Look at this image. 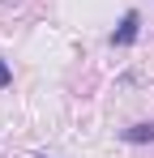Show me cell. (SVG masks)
I'll return each mask as SVG.
<instances>
[{
    "mask_svg": "<svg viewBox=\"0 0 154 158\" xmlns=\"http://www.w3.org/2000/svg\"><path fill=\"white\" fill-rule=\"evenodd\" d=\"M128 145H146V141H154V124H133V128H124L120 132Z\"/></svg>",
    "mask_w": 154,
    "mask_h": 158,
    "instance_id": "2",
    "label": "cell"
},
{
    "mask_svg": "<svg viewBox=\"0 0 154 158\" xmlns=\"http://www.w3.org/2000/svg\"><path fill=\"white\" fill-rule=\"evenodd\" d=\"M0 85H13V69H9L4 60H0Z\"/></svg>",
    "mask_w": 154,
    "mask_h": 158,
    "instance_id": "3",
    "label": "cell"
},
{
    "mask_svg": "<svg viewBox=\"0 0 154 158\" xmlns=\"http://www.w3.org/2000/svg\"><path fill=\"white\" fill-rule=\"evenodd\" d=\"M34 158H47V154H34Z\"/></svg>",
    "mask_w": 154,
    "mask_h": 158,
    "instance_id": "4",
    "label": "cell"
},
{
    "mask_svg": "<svg viewBox=\"0 0 154 158\" xmlns=\"http://www.w3.org/2000/svg\"><path fill=\"white\" fill-rule=\"evenodd\" d=\"M137 34H141V13H137V9H128L124 17H120V26L111 30V47H133V43H137Z\"/></svg>",
    "mask_w": 154,
    "mask_h": 158,
    "instance_id": "1",
    "label": "cell"
}]
</instances>
